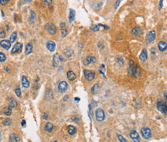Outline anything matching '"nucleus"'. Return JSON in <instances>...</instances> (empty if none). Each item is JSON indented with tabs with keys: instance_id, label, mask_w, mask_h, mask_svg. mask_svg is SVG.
<instances>
[{
	"instance_id": "obj_31",
	"label": "nucleus",
	"mask_w": 167,
	"mask_h": 142,
	"mask_svg": "<svg viewBox=\"0 0 167 142\" xmlns=\"http://www.w3.org/2000/svg\"><path fill=\"white\" fill-rule=\"evenodd\" d=\"M16 38H17V32H13L10 36V42L11 43H14L16 40Z\"/></svg>"
},
{
	"instance_id": "obj_45",
	"label": "nucleus",
	"mask_w": 167,
	"mask_h": 142,
	"mask_svg": "<svg viewBox=\"0 0 167 142\" xmlns=\"http://www.w3.org/2000/svg\"><path fill=\"white\" fill-rule=\"evenodd\" d=\"M163 94H164V96H165V98H166V101H167V90H165V91H164Z\"/></svg>"
},
{
	"instance_id": "obj_43",
	"label": "nucleus",
	"mask_w": 167,
	"mask_h": 142,
	"mask_svg": "<svg viewBox=\"0 0 167 142\" xmlns=\"http://www.w3.org/2000/svg\"><path fill=\"white\" fill-rule=\"evenodd\" d=\"M91 104H92L91 106H93V107H97V106H98V103H97L96 101H92Z\"/></svg>"
},
{
	"instance_id": "obj_46",
	"label": "nucleus",
	"mask_w": 167,
	"mask_h": 142,
	"mask_svg": "<svg viewBox=\"0 0 167 142\" xmlns=\"http://www.w3.org/2000/svg\"><path fill=\"white\" fill-rule=\"evenodd\" d=\"M43 118L46 119V120L48 119V114H43Z\"/></svg>"
},
{
	"instance_id": "obj_36",
	"label": "nucleus",
	"mask_w": 167,
	"mask_h": 142,
	"mask_svg": "<svg viewBox=\"0 0 167 142\" xmlns=\"http://www.w3.org/2000/svg\"><path fill=\"white\" fill-rule=\"evenodd\" d=\"M15 92H16V94L18 96V97H21V90L19 88V87H17L16 88V90H15Z\"/></svg>"
},
{
	"instance_id": "obj_18",
	"label": "nucleus",
	"mask_w": 167,
	"mask_h": 142,
	"mask_svg": "<svg viewBox=\"0 0 167 142\" xmlns=\"http://www.w3.org/2000/svg\"><path fill=\"white\" fill-rule=\"evenodd\" d=\"M10 142H19V137L13 133L10 136Z\"/></svg>"
},
{
	"instance_id": "obj_8",
	"label": "nucleus",
	"mask_w": 167,
	"mask_h": 142,
	"mask_svg": "<svg viewBox=\"0 0 167 142\" xmlns=\"http://www.w3.org/2000/svg\"><path fill=\"white\" fill-rule=\"evenodd\" d=\"M97 61V60H96V57L95 56H87L85 59L84 60V65H89L90 63H95Z\"/></svg>"
},
{
	"instance_id": "obj_35",
	"label": "nucleus",
	"mask_w": 167,
	"mask_h": 142,
	"mask_svg": "<svg viewBox=\"0 0 167 142\" xmlns=\"http://www.w3.org/2000/svg\"><path fill=\"white\" fill-rule=\"evenodd\" d=\"M118 141H119L120 142H127L126 139L121 134H118Z\"/></svg>"
},
{
	"instance_id": "obj_13",
	"label": "nucleus",
	"mask_w": 167,
	"mask_h": 142,
	"mask_svg": "<svg viewBox=\"0 0 167 142\" xmlns=\"http://www.w3.org/2000/svg\"><path fill=\"white\" fill-rule=\"evenodd\" d=\"M132 32L133 35L136 36V37H140L142 34V29L140 27H134L132 29Z\"/></svg>"
},
{
	"instance_id": "obj_6",
	"label": "nucleus",
	"mask_w": 167,
	"mask_h": 142,
	"mask_svg": "<svg viewBox=\"0 0 167 142\" xmlns=\"http://www.w3.org/2000/svg\"><path fill=\"white\" fill-rule=\"evenodd\" d=\"M156 33L155 30H151V31L148 32L146 34V37H145V40H146L147 43H153V42L156 40Z\"/></svg>"
},
{
	"instance_id": "obj_40",
	"label": "nucleus",
	"mask_w": 167,
	"mask_h": 142,
	"mask_svg": "<svg viewBox=\"0 0 167 142\" xmlns=\"http://www.w3.org/2000/svg\"><path fill=\"white\" fill-rule=\"evenodd\" d=\"M46 5H50L52 3V0H41Z\"/></svg>"
},
{
	"instance_id": "obj_50",
	"label": "nucleus",
	"mask_w": 167,
	"mask_h": 142,
	"mask_svg": "<svg viewBox=\"0 0 167 142\" xmlns=\"http://www.w3.org/2000/svg\"><path fill=\"white\" fill-rule=\"evenodd\" d=\"M1 137H2V134H1V132H0V140H1Z\"/></svg>"
},
{
	"instance_id": "obj_17",
	"label": "nucleus",
	"mask_w": 167,
	"mask_h": 142,
	"mask_svg": "<svg viewBox=\"0 0 167 142\" xmlns=\"http://www.w3.org/2000/svg\"><path fill=\"white\" fill-rule=\"evenodd\" d=\"M158 47H159V50L161 52H164L167 49V43L164 41H161L158 44Z\"/></svg>"
},
{
	"instance_id": "obj_32",
	"label": "nucleus",
	"mask_w": 167,
	"mask_h": 142,
	"mask_svg": "<svg viewBox=\"0 0 167 142\" xmlns=\"http://www.w3.org/2000/svg\"><path fill=\"white\" fill-rule=\"evenodd\" d=\"M5 60H6V56L3 53L0 52V62H5Z\"/></svg>"
},
{
	"instance_id": "obj_15",
	"label": "nucleus",
	"mask_w": 167,
	"mask_h": 142,
	"mask_svg": "<svg viewBox=\"0 0 167 142\" xmlns=\"http://www.w3.org/2000/svg\"><path fill=\"white\" fill-rule=\"evenodd\" d=\"M47 49L50 51V52H53V51L55 50L56 44H55L54 42L50 40V41H48L47 43Z\"/></svg>"
},
{
	"instance_id": "obj_47",
	"label": "nucleus",
	"mask_w": 167,
	"mask_h": 142,
	"mask_svg": "<svg viewBox=\"0 0 167 142\" xmlns=\"http://www.w3.org/2000/svg\"><path fill=\"white\" fill-rule=\"evenodd\" d=\"M21 124H22L23 127H25L26 126V121H25V120H23L22 123H21Z\"/></svg>"
},
{
	"instance_id": "obj_24",
	"label": "nucleus",
	"mask_w": 167,
	"mask_h": 142,
	"mask_svg": "<svg viewBox=\"0 0 167 142\" xmlns=\"http://www.w3.org/2000/svg\"><path fill=\"white\" fill-rule=\"evenodd\" d=\"M68 134L70 135H74L76 132H77V129H76L75 127L72 126V125H69L68 126V129H67Z\"/></svg>"
},
{
	"instance_id": "obj_28",
	"label": "nucleus",
	"mask_w": 167,
	"mask_h": 142,
	"mask_svg": "<svg viewBox=\"0 0 167 142\" xmlns=\"http://www.w3.org/2000/svg\"><path fill=\"white\" fill-rule=\"evenodd\" d=\"M53 124H51V123H47L46 126H45V131H46L47 132H51L53 131Z\"/></svg>"
},
{
	"instance_id": "obj_26",
	"label": "nucleus",
	"mask_w": 167,
	"mask_h": 142,
	"mask_svg": "<svg viewBox=\"0 0 167 142\" xmlns=\"http://www.w3.org/2000/svg\"><path fill=\"white\" fill-rule=\"evenodd\" d=\"M133 70H134V61L132 60H129V73L132 74Z\"/></svg>"
},
{
	"instance_id": "obj_38",
	"label": "nucleus",
	"mask_w": 167,
	"mask_h": 142,
	"mask_svg": "<svg viewBox=\"0 0 167 142\" xmlns=\"http://www.w3.org/2000/svg\"><path fill=\"white\" fill-rule=\"evenodd\" d=\"M36 19V13L33 11H31V16H30V20L32 21V23H33Z\"/></svg>"
},
{
	"instance_id": "obj_19",
	"label": "nucleus",
	"mask_w": 167,
	"mask_h": 142,
	"mask_svg": "<svg viewBox=\"0 0 167 142\" xmlns=\"http://www.w3.org/2000/svg\"><path fill=\"white\" fill-rule=\"evenodd\" d=\"M67 77L68 80H71V81H74V80L76 79V75H75V73H74L73 71H71V70L67 71Z\"/></svg>"
},
{
	"instance_id": "obj_3",
	"label": "nucleus",
	"mask_w": 167,
	"mask_h": 142,
	"mask_svg": "<svg viewBox=\"0 0 167 142\" xmlns=\"http://www.w3.org/2000/svg\"><path fill=\"white\" fill-rule=\"evenodd\" d=\"M95 117H96V119L98 121H99V122L103 121L105 118V114L104 110L101 109V108L97 109L95 111Z\"/></svg>"
},
{
	"instance_id": "obj_30",
	"label": "nucleus",
	"mask_w": 167,
	"mask_h": 142,
	"mask_svg": "<svg viewBox=\"0 0 167 142\" xmlns=\"http://www.w3.org/2000/svg\"><path fill=\"white\" fill-rule=\"evenodd\" d=\"M4 114H5V115H7V116L11 115V114H12V107H11V106H7V107H5Z\"/></svg>"
},
{
	"instance_id": "obj_11",
	"label": "nucleus",
	"mask_w": 167,
	"mask_h": 142,
	"mask_svg": "<svg viewBox=\"0 0 167 142\" xmlns=\"http://www.w3.org/2000/svg\"><path fill=\"white\" fill-rule=\"evenodd\" d=\"M23 49V44L21 43H17L15 46H13V50H12V53H21Z\"/></svg>"
},
{
	"instance_id": "obj_12",
	"label": "nucleus",
	"mask_w": 167,
	"mask_h": 142,
	"mask_svg": "<svg viewBox=\"0 0 167 142\" xmlns=\"http://www.w3.org/2000/svg\"><path fill=\"white\" fill-rule=\"evenodd\" d=\"M132 75L134 78H137V77H140V75H141V68L138 65H136L134 67V70H133V73H132Z\"/></svg>"
},
{
	"instance_id": "obj_42",
	"label": "nucleus",
	"mask_w": 167,
	"mask_h": 142,
	"mask_svg": "<svg viewBox=\"0 0 167 142\" xmlns=\"http://www.w3.org/2000/svg\"><path fill=\"white\" fill-rule=\"evenodd\" d=\"M162 2H163V0H159V10L162 9Z\"/></svg>"
},
{
	"instance_id": "obj_49",
	"label": "nucleus",
	"mask_w": 167,
	"mask_h": 142,
	"mask_svg": "<svg viewBox=\"0 0 167 142\" xmlns=\"http://www.w3.org/2000/svg\"><path fill=\"white\" fill-rule=\"evenodd\" d=\"M31 1H32V0H24V2H26V3H29V2H30Z\"/></svg>"
},
{
	"instance_id": "obj_2",
	"label": "nucleus",
	"mask_w": 167,
	"mask_h": 142,
	"mask_svg": "<svg viewBox=\"0 0 167 142\" xmlns=\"http://www.w3.org/2000/svg\"><path fill=\"white\" fill-rule=\"evenodd\" d=\"M45 29L50 33V35H55L57 33V28L54 24L51 23H48L45 25Z\"/></svg>"
},
{
	"instance_id": "obj_48",
	"label": "nucleus",
	"mask_w": 167,
	"mask_h": 142,
	"mask_svg": "<svg viewBox=\"0 0 167 142\" xmlns=\"http://www.w3.org/2000/svg\"><path fill=\"white\" fill-rule=\"evenodd\" d=\"M74 100H75V101H77V102H79L81 101V99L80 98H78V97H75L74 98Z\"/></svg>"
},
{
	"instance_id": "obj_21",
	"label": "nucleus",
	"mask_w": 167,
	"mask_h": 142,
	"mask_svg": "<svg viewBox=\"0 0 167 142\" xmlns=\"http://www.w3.org/2000/svg\"><path fill=\"white\" fill-rule=\"evenodd\" d=\"M75 11L74 9H70V13H69V23H73L74 20V18H75Z\"/></svg>"
},
{
	"instance_id": "obj_33",
	"label": "nucleus",
	"mask_w": 167,
	"mask_h": 142,
	"mask_svg": "<svg viewBox=\"0 0 167 142\" xmlns=\"http://www.w3.org/2000/svg\"><path fill=\"white\" fill-rule=\"evenodd\" d=\"M99 26L98 25H92L91 26V29L93 30L94 32H98L99 30Z\"/></svg>"
},
{
	"instance_id": "obj_41",
	"label": "nucleus",
	"mask_w": 167,
	"mask_h": 142,
	"mask_svg": "<svg viewBox=\"0 0 167 142\" xmlns=\"http://www.w3.org/2000/svg\"><path fill=\"white\" fill-rule=\"evenodd\" d=\"M10 0H0V4L2 5H5L9 3Z\"/></svg>"
},
{
	"instance_id": "obj_51",
	"label": "nucleus",
	"mask_w": 167,
	"mask_h": 142,
	"mask_svg": "<svg viewBox=\"0 0 167 142\" xmlns=\"http://www.w3.org/2000/svg\"><path fill=\"white\" fill-rule=\"evenodd\" d=\"M53 142H57V141H53Z\"/></svg>"
},
{
	"instance_id": "obj_23",
	"label": "nucleus",
	"mask_w": 167,
	"mask_h": 142,
	"mask_svg": "<svg viewBox=\"0 0 167 142\" xmlns=\"http://www.w3.org/2000/svg\"><path fill=\"white\" fill-rule=\"evenodd\" d=\"M100 86H99V84L98 83H96L95 84L93 87H92V88H91V93H93V94H97V93H98L100 92Z\"/></svg>"
},
{
	"instance_id": "obj_10",
	"label": "nucleus",
	"mask_w": 167,
	"mask_h": 142,
	"mask_svg": "<svg viewBox=\"0 0 167 142\" xmlns=\"http://www.w3.org/2000/svg\"><path fill=\"white\" fill-rule=\"evenodd\" d=\"M11 42L10 40H3L0 42V46H1L2 48H4L5 50H10V48L11 47Z\"/></svg>"
},
{
	"instance_id": "obj_39",
	"label": "nucleus",
	"mask_w": 167,
	"mask_h": 142,
	"mask_svg": "<svg viewBox=\"0 0 167 142\" xmlns=\"http://www.w3.org/2000/svg\"><path fill=\"white\" fill-rule=\"evenodd\" d=\"M5 37V32L3 29L0 28V37L1 38H4Z\"/></svg>"
},
{
	"instance_id": "obj_14",
	"label": "nucleus",
	"mask_w": 167,
	"mask_h": 142,
	"mask_svg": "<svg viewBox=\"0 0 167 142\" xmlns=\"http://www.w3.org/2000/svg\"><path fill=\"white\" fill-rule=\"evenodd\" d=\"M60 32H61L62 37H65L67 35V28H66V24L64 23H61L60 25Z\"/></svg>"
},
{
	"instance_id": "obj_34",
	"label": "nucleus",
	"mask_w": 167,
	"mask_h": 142,
	"mask_svg": "<svg viewBox=\"0 0 167 142\" xmlns=\"http://www.w3.org/2000/svg\"><path fill=\"white\" fill-rule=\"evenodd\" d=\"M3 124L4 125H6V126H10L12 124V120L10 119H5L4 121H3Z\"/></svg>"
},
{
	"instance_id": "obj_37",
	"label": "nucleus",
	"mask_w": 167,
	"mask_h": 142,
	"mask_svg": "<svg viewBox=\"0 0 167 142\" xmlns=\"http://www.w3.org/2000/svg\"><path fill=\"white\" fill-rule=\"evenodd\" d=\"M117 62L118 63V64L121 65V66H123L124 65V60L121 57H117Z\"/></svg>"
},
{
	"instance_id": "obj_22",
	"label": "nucleus",
	"mask_w": 167,
	"mask_h": 142,
	"mask_svg": "<svg viewBox=\"0 0 167 142\" xmlns=\"http://www.w3.org/2000/svg\"><path fill=\"white\" fill-rule=\"evenodd\" d=\"M64 54L67 58H70L74 55V50H71V48H66L64 50Z\"/></svg>"
},
{
	"instance_id": "obj_25",
	"label": "nucleus",
	"mask_w": 167,
	"mask_h": 142,
	"mask_svg": "<svg viewBox=\"0 0 167 142\" xmlns=\"http://www.w3.org/2000/svg\"><path fill=\"white\" fill-rule=\"evenodd\" d=\"M22 85L23 87H25V88H27V87H29V82L28 81V80L26 79V77H22Z\"/></svg>"
},
{
	"instance_id": "obj_29",
	"label": "nucleus",
	"mask_w": 167,
	"mask_h": 142,
	"mask_svg": "<svg viewBox=\"0 0 167 142\" xmlns=\"http://www.w3.org/2000/svg\"><path fill=\"white\" fill-rule=\"evenodd\" d=\"M8 101L10 102V104L12 107H16V106H17V102L15 100L14 98L13 97H10V98H9L8 99Z\"/></svg>"
},
{
	"instance_id": "obj_27",
	"label": "nucleus",
	"mask_w": 167,
	"mask_h": 142,
	"mask_svg": "<svg viewBox=\"0 0 167 142\" xmlns=\"http://www.w3.org/2000/svg\"><path fill=\"white\" fill-rule=\"evenodd\" d=\"M33 51V45L31 43H28L26 46V50H25V53L26 55H28L30 53H32Z\"/></svg>"
},
{
	"instance_id": "obj_5",
	"label": "nucleus",
	"mask_w": 167,
	"mask_h": 142,
	"mask_svg": "<svg viewBox=\"0 0 167 142\" xmlns=\"http://www.w3.org/2000/svg\"><path fill=\"white\" fill-rule=\"evenodd\" d=\"M84 74L85 79L88 81H91L92 80L95 79V73L92 70H89V69H84Z\"/></svg>"
},
{
	"instance_id": "obj_7",
	"label": "nucleus",
	"mask_w": 167,
	"mask_h": 142,
	"mask_svg": "<svg viewBox=\"0 0 167 142\" xmlns=\"http://www.w3.org/2000/svg\"><path fill=\"white\" fill-rule=\"evenodd\" d=\"M129 136L134 142H140V137H139L138 133L135 130H132V131H130Z\"/></svg>"
},
{
	"instance_id": "obj_44",
	"label": "nucleus",
	"mask_w": 167,
	"mask_h": 142,
	"mask_svg": "<svg viewBox=\"0 0 167 142\" xmlns=\"http://www.w3.org/2000/svg\"><path fill=\"white\" fill-rule=\"evenodd\" d=\"M120 2H121V0H117V1H116V3H115V9L118 8V5H119V3H120Z\"/></svg>"
},
{
	"instance_id": "obj_20",
	"label": "nucleus",
	"mask_w": 167,
	"mask_h": 142,
	"mask_svg": "<svg viewBox=\"0 0 167 142\" xmlns=\"http://www.w3.org/2000/svg\"><path fill=\"white\" fill-rule=\"evenodd\" d=\"M60 61V56L58 54H55V55L53 56V66H58L59 65V62Z\"/></svg>"
},
{
	"instance_id": "obj_9",
	"label": "nucleus",
	"mask_w": 167,
	"mask_h": 142,
	"mask_svg": "<svg viewBox=\"0 0 167 142\" xmlns=\"http://www.w3.org/2000/svg\"><path fill=\"white\" fill-rule=\"evenodd\" d=\"M68 87V84L66 81H61L59 84H58V90L60 93H63L65 92L67 90Z\"/></svg>"
},
{
	"instance_id": "obj_4",
	"label": "nucleus",
	"mask_w": 167,
	"mask_h": 142,
	"mask_svg": "<svg viewBox=\"0 0 167 142\" xmlns=\"http://www.w3.org/2000/svg\"><path fill=\"white\" fill-rule=\"evenodd\" d=\"M141 134L142 137L145 140H148L149 138L152 137V131L149 128H143L141 129Z\"/></svg>"
},
{
	"instance_id": "obj_1",
	"label": "nucleus",
	"mask_w": 167,
	"mask_h": 142,
	"mask_svg": "<svg viewBox=\"0 0 167 142\" xmlns=\"http://www.w3.org/2000/svg\"><path fill=\"white\" fill-rule=\"evenodd\" d=\"M157 109L159 110L160 112L166 114H167V106L166 103H164L162 100H159L157 102Z\"/></svg>"
},
{
	"instance_id": "obj_16",
	"label": "nucleus",
	"mask_w": 167,
	"mask_h": 142,
	"mask_svg": "<svg viewBox=\"0 0 167 142\" xmlns=\"http://www.w3.org/2000/svg\"><path fill=\"white\" fill-rule=\"evenodd\" d=\"M139 59H140L142 61H146L148 59V53H147V50L146 49H143V50L142 51V53L139 56Z\"/></svg>"
}]
</instances>
